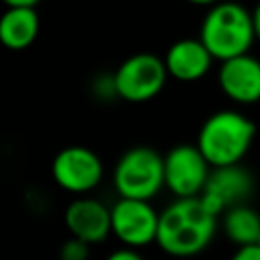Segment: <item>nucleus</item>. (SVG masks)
Listing matches in <instances>:
<instances>
[{
  "label": "nucleus",
  "mask_w": 260,
  "mask_h": 260,
  "mask_svg": "<svg viewBox=\"0 0 260 260\" xmlns=\"http://www.w3.org/2000/svg\"><path fill=\"white\" fill-rule=\"evenodd\" d=\"M187 2H191V4H195V6H213V4H217L219 0H187Z\"/></svg>",
  "instance_id": "obj_20"
},
{
  "label": "nucleus",
  "mask_w": 260,
  "mask_h": 260,
  "mask_svg": "<svg viewBox=\"0 0 260 260\" xmlns=\"http://www.w3.org/2000/svg\"><path fill=\"white\" fill-rule=\"evenodd\" d=\"M199 39L217 61L246 55L256 41L252 12L238 2H217L203 16Z\"/></svg>",
  "instance_id": "obj_2"
},
{
  "label": "nucleus",
  "mask_w": 260,
  "mask_h": 260,
  "mask_svg": "<svg viewBox=\"0 0 260 260\" xmlns=\"http://www.w3.org/2000/svg\"><path fill=\"white\" fill-rule=\"evenodd\" d=\"M106 260H144L138 252H136V248H120V250H116V252H112Z\"/></svg>",
  "instance_id": "obj_17"
},
{
  "label": "nucleus",
  "mask_w": 260,
  "mask_h": 260,
  "mask_svg": "<svg viewBox=\"0 0 260 260\" xmlns=\"http://www.w3.org/2000/svg\"><path fill=\"white\" fill-rule=\"evenodd\" d=\"M254 122L234 110L211 114L197 134V148L211 167L238 165L252 146Z\"/></svg>",
  "instance_id": "obj_3"
},
{
  "label": "nucleus",
  "mask_w": 260,
  "mask_h": 260,
  "mask_svg": "<svg viewBox=\"0 0 260 260\" xmlns=\"http://www.w3.org/2000/svg\"><path fill=\"white\" fill-rule=\"evenodd\" d=\"M65 228L73 238L87 244H100L112 234V213L100 199L79 197L65 209Z\"/></svg>",
  "instance_id": "obj_10"
},
{
  "label": "nucleus",
  "mask_w": 260,
  "mask_h": 260,
  "mask_svg": "<svg viewBox=\"0 0 260 260\" xmlns=\"http://www.w3.org/2000/svg\"><path fill=\"white\" fill-rule=\"evenodd\" d=\"M87 256H89V244L73 236L65 240L59 250V260H87Z\"/></svg>",
  "instance_id": "obj_15"
},
{
  "label": "nucleus",
  "mask_w": 260,
  "mask_h": 260,
  "mask_svg": "<svg viewBox=\"0 0 260 260\" xmlns=\"http://www.w3.org/2000/svg\"><path fill=\"white\" fill-rule=\"evenodd\" d=\"M215 213L199 197H177L158 215L156 244L175 258H189L207 248L215 234Z\"/></svg>",
  "instance_id": "obj_1"
},
{
  "label": "nucleus",
  "mask_w": 260,
  "mask_h": 260,
  "mask_svg": "<svg viewBox=\"0 0 260 260\" xmlns=\"http://www.w3.org/2000/svg\"><path fill=\"white\" fill-rule=\"evenodd\" d=\"M112 234L128 248H142L156 242L158 215L144 199L120 197L112 207Z\"/></svg>",
  "instance_id": "obj_8"
},
{
  "label": "nucleus",
  "mask_w": 260,
  "mask_h": 260,
  "mask_svg": "<svg viewBox=\"0 0 260 260\" xmlns=\"http://www.w3.org/2000/svg\"><path fill=\"white\" fill-rule=\"evenodd\" d=\"M162 61L173 79L197 81L207 75L213 57L201 39H181L169 47Z\"/></svg>",
  "instance_id": "obj_12"
},
{
  "label": "nucleus",
  "mask_w": 260,
  "mask_h": 260,
  "mask_svg": "<svg viewBox=\"0 0 260 260\" xmlns=\"http://www.w3.org/2000/svg\"><path fill=\"white\" fill-rule=\"evenodd\" d=\"M167 77L169 71L165 61L152 53H136L126 57L112 75L116 95L132 104L148 102L158 95L167 83Z\"/></svg>",
  "instance_id": "obj_5"
},
{
  "label": "nucleus",
  "mask_w": 260,
  "mask_h": 260,
  "mask_svg": "<svg viewBox=\"0 0 260 260\" xmlns=\"http://www.w3.org/2000/svg\"><path fill=\"white\" fill-rule=\"evenodd\" d=\"M217 81L232 102L254 104L260 100V61L248 53L225 59L221 61Z\"/></svg>",
  "instance_id": "obj_11"
},
{
  "label": "nucleus",
  "mask_w": 260,
  "mask_h": 260,
  "mask_svg": "<svg viewBox=\"0 0 260 260\" xmlns=\"http://www.w3.org/2000/svg\"><path fill=\"white\" fill-rule=\"evenodd\" d=\"M232 260H260V246H240V250L232 256Z\"/></svg>",
  "instance_id": "obj_16"
},
{
  "label": "nucleus",
  "mask_w": 260,
  "mask_h": 260,
  "mask_svg": "<svg viewBox=\"0 0 260 260\" xmlns=\"http://www.w3.org/2000/svg\"><path fill=\"white\" fill-rule=\"evenodd\" d=\"M6 6H37L41 0H2Z\"/></svg>",
  "instance_id": "obj_19"
},
{
  "label": "nucleus",
  "mask_w": 260,
  "mask_h": 260,
  "mask_svg": "<svg viewBox=\"0 0 260 260\" xmlns=\"http://www.w3.org/2000/svg\"><path fill=\"white\" fill-rule=\"evenodd\" d=\"M252 187L254 179L244 167H240V162L228 167H213L199 199L211 213L219 215L230 207L242 205V201L252 193Z\"/></svg>",
  "instance_id": "obj_9"
},
{
  "label": "nucleus",
  "mask_w": 260,
  "mask_h": 260,
  "mask_svg": "<svg viewBox=\"0 0 260 260\" xmlns=\"http://www.w3.org/2000/svg\"><path fill=\"white\" fill-rule=\"evenodd\" d=\"M256 246H260V234H258V240H256Z\"/></svg>",
  "instance_id": "obj_21"
},
{
  "label": "nucleus",
  "mask_w": 260,
  "mask_h": 260,
  "mask_svg": "<svg viewBox=\"0 0 260 260\" xmlns=\"http://www.w3.org/2000/svg\"><path fill=\"white\" fill-rule=\"evenodd\" d=\"M223 232L238 246L256 244L260 234V215L246 205L230 207L223 217Z\"/></svg>",
  "instance_id": "obj_14"
},
{
  "label": "nucleus",
  "mask_w": 260,
  "mask_h": 260,
  "mask_svg": "<svg viewBox=\"0 0 260 260\" xmlns=\"http://www.w3.org/2000/svg\"><path fill=\"white\" fill-rule=\"evenodd\" d=\"M114 189L118 197L150 201L165 187V158L148 148H128L114 167Z\"/></svg>",
  "instance_id": "obj_4"
},
{
  "label": "nucleus",
  "mask_w": 260,
  "mask_h": 260,
  "mask_svg": "<svg viewBox=\"0 0 260 260\" xmlns=\"http://www.w3.org/2000/svg\"><path fill=\"white\" fill-rule=\"evenodd\" d=\"M165 187L175 197H199L207 179L209 162L201 150L191 144H179L165 156Z\"/></svg>",
  "instance_id": "obj_7"
},
{
  "label": "nucleus",
  "mask_w": 260,
  "mask_h": 260,
  "mask_svg": "<svg viewBox=\"0 0 260 260\" xmlns=\"http://www.w3.org/2000/svg\"><path fill=\"white\" fill-rule=\"evenodd\" d=\"M252 20H254V32H256V41H260V2L252 12Z\"/></svg>",
  "instance_id": "obj_18"
},
{
  "label": "nucleus",
  "mask_w": 260,
  "mask_h": 260,
  "mask_svg": "<svg viewBox=\"0 0 260 260\" xmlns=\"http://www.w3.org/2000/svg\"><path fill=\"white\" fill-rule=\"evenodd\" d=\"M41 20L35 6H8L0 14V45L10 51L28 49L39 37Z\"/></svg>",
  "instance_id": "obj_13"
},
{
  "label": "nucleus",
  "mask_w": 260,
  "mask_h": 260,
  "mask_svg": "<svg viewBox=\"0 0 260 260\" xmlns=\"http://www.w3.org/2000/svg\"><path fill=\"white\" fill-rule=\"evenodd\" d=\"M53 181L67 193L85 195L93 191L104 177L102 158L85 146H65L51 162Z\"/></svg>",
  "instance_id": "obj_6"
}]
</instances>
